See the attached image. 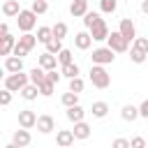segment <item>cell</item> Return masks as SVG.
<instances>
[{"label": "cell", "mask_w": 148, "mask_h": 148, "mask_svg": "<svg viewBox=\"0 0 148 148\" xmlns=\"http://www.w3.org/2000/svg\"><path fill=\"white\" fill-rule=\"evenodd\" d=\"M106 42H109V49H111L113 53H125V51L130 49V42H127V39H125L118 30H116V32H111Z\"/></svg>", "instance_id": "obj_5"}, {"label": "cell", "mask_w": 148, "mask_h": 148, "mask_svg": "<svg viewBox=\"0 0 148 148\" xmlns=\"http://www.w3.org/2000/svg\"><path fill=\"white\" fill-rule=\"evenodd\" d=\"M67 118L76 125V123H83V118H86V111H83V106L81 104H76V106H69L67 109Z\"/></svg>", "instance_id": "obj_18"}, {"label": "cell", "mask_w": 148, "mask_h": 148, "mask_svg": "<svg viewBox=\"0 0 148 148\" xmlns=\"http://www.w3.org/2000/svg\"><path fill=\"white\" fill-rule=\"evenodd\" d=\"M139 116H141V118H148V99L141 102V106H139Z\"/></svg>", "instance_id": "obj_42"}, {"label": "cell", "mask_w": 148, "mask_h": 148, "mask_svg": "<svg viewBox=\"0 0 148 148\" xmlns=\"http://www.w3.org/2000/svg\"><path fill=\"white\" fill-rule=\"evenodd\" d=\"M37 65L42 67V69H46V72H51V69H56V65H58V56H53V53H49V51H44L39 58H37Z\"/></svg>", "instance_id": "obj_10"}, {"label": "cell", "mask_w": 148, "mask_h": 148, "mask_svg": "<svg viewBox=\"0 0 148 148\" xmlns=\"http://www.w3.org/2000/svg\"><path fill=\"white\" fill-rule=\"evenodd\" d=\"M37 113L35 111H30V109H23V111H18V125L23 127V130H32V127H37Z\"/></svg>", "instance_id": "obj_8"}, {"label": "cell", "mask_w": 148, "mask_h": 148, "mask_svg": "<svg viewBox=\"0 0 148 148\" xmlns=\"http://www.w3.org/2000/svg\"><path fill=\"white\" fill-rule=\"evenodd\" d=\"M58 62H60L62 67H65V65H72V62H74V58H72V51H69V49H62V51L58 53Z\"/></svg>", "instance_id": "obj_33"}, {"label": "cell", "mask_w": 148, "mask_h": 148, "mask_svg": "<svg viewBox=\"0 0 148 148\" xmlns=\"http://www.w3.org/2000/svg\"><path fill=\"white\" fill-rule=\"evenodd\" d=\"M72 132H74V136H76L79 141H83V139H88V136H90V125H88L86 120H83V123H76Z\"/></svg>", "instance_id": "obj_21"}, {"label": "cell", "mask_w": 148, "mask_h": 148, "mask_svg": "<svg viewBox=\"0 0 148 148\" xmlns=\"http://www.w3.org/2000/svg\"><path fill=\"white\" fill-rule=\"evenodd\" d=\"M74 132L72 130H60L58 134H56V143L60 146V148H72L74 146Z\"/></svg>", "instance_id": "obj_11"}, {"label": "cell", "mask_w": 148, "mask_h": 148, "mask_svg": "<svg viewBox=\"0 0 148 148\" xmlns=\"http://www.w3.org/2000/svg\"><path fill=\"white\" fill-rule=\"evenodd\" d=\"M90 44H92V37H90V32L81 30V32H76V35H74V46H76V49L86 51V49H90Z\"/></svg>", "instance_id": "obj_15"}, {"label": "cell", "mask_w": 148, "mask_h": 148, "mask_svg": "<svg viewBox=\"0 0 148 148\" xmlns=\"http://www.w3.org/2000/svg\"><path fill=\"white\" fill-rule=\"evenodd\" d=\"M53 28V37L56 39H65L67 37V32H69V28H67V23H62V21H58L56 25H51Z\"/></svg>", "instance_id": "obj_27"}, {"label": "cell", "mask_w": 148, "mask_h": 148, "mask_svg": "<svg viewBox=\"0 0 148 148\" xmlns=\"http://www.w3.org/2000/svg\"><path fill=\"white\" fill-rule=\"evenodd\" d=\"M88 32H90L92 42H104V39H109V35H111V32H109V25H106V21H104V18H99V21H97Z\"/></svg>", "instance_id": "obj_6"}, {"label": "cell", "mask_w": 148, "mask_h": 148, "mask_svg": "<svg viewBox=\"0 0 148 148\" xmlns=\"http://www.w3.org/2000/svg\"><path fill=\"white\" fill-rule=\"evenodd\" d=\"M37 95H42V92H39V86H35V83H28V86L21 90V97H23V99H28V102L37 99Z\"/></svg>", "instance_id": "obj_22"}, {"label": "cell", "mask_w": 148, "mask_h": 148, "mask_svg": "<svg viewBox=\"0 0 148 148\" xmlns=\"http://www.w3.org/2000/svg\"><path fill=\"white\" fill-rule=\"evenodd\" d=\"M141 12L148 14V0H141Z\"/></svg>", "instance_id": "obj_44"}, {"label": "cell", "mask_w": 148, "mask_h": 148, "mask_svg": "<svg viewBox=\"0 0 148 148\" xmlns=\"http://www.w3.org/2000/svg\"><path fill=\"white\" fill-rule=\"evenodd\" d=\"M16 42H18V39H14L12 35H2V37H0V56L9 58V56L14 53V46H16Z\"/></svg>", "instance_id": "obj_9"}, {"label": "cell", "mask_w": 148, "mask_h": 148, "mask_svg": "<svg viewBox=\"0 0 148 148\" xmlns=\"http://www.w3.org/2000/svg\"><path fill=\"white\" fill-rule=\"evenodd\" d=\"M16 25H18L21 32H30L37 25V14L32 9H21V14L16 16Z\"/></svg>", "instance_id": "obj_3"}, {"label": "cell", "mask_w": 148, "mask_h": 148, "mask_svg": "<svg viewBox=\"0 0 148 148\" xmlns=\"http://www.w3.org/2000/svg\"><path fill=\"white\" fill-rule=\"evenodd\" d=\"M9 102H12V90H2V92H0V104L7 106Z\"/></svg>", "instance_id": "obj_41"}, {"label": "cell", "mask_w": 148, "mask_h": 148, "mask_svg": "<svg viewBox=\"0 0 148 148\" xmlns=\"http://www.w3.org/2000/svg\"><path fill=\"white\" fill-rule=\"evenodd\" d=\"M92 118H104L109 113V104L106 102H92V109H90Z\"/></svg>", "instance_id": "obj_24"}, {"label": "cell", "mask_w": 148, "mask_h": 148, "mask_svg": "<svg viewBox=\"0 0 148 148\" xmlns=\"http://www.w3.org/2000/svg\"><path fill=\"white\" fill-rule=\"evenodd\" d=\"M35 14H46L49 12V2L46 0H32V7H30Z\"/></svg>", "instance_id": "obj_30"}, {"label": "cell", "mask_w": 148, "mask_h": 148, "mask_svg": "<svg viewBox=\"0 0 148 148\" xmlns=\"http://www.w3.org/2000/svg\"><path fill=\"white\" fill-rule=\"evenodd\" d=\"M37 39H39L42 44H49V42L53 39V28H49V25L37 28Z\"/></svg>", "instance_id": "obj_25"}, {"label": "cell", "mask_w": 148, "mask_h": 148, "mask_svg": "<svg viewBox=\"0 0 148 148\" xmlns=\"http://www.w3.org/2000/svg\"><path fill=\"white\" fill-rule=\"evenodd\" d=\"M12 141H14L18 148H28V143L32 141V136H30V132H28V130H23V127H21V130H16V132H14Z\"/></svg>", "instance_id": "obj_16"}, {"label": "cell", "mask_w": 148, "mask_h": 148, "mask_svg": "<svg viewBox=\"0 0 148 148\" xmlns=\"http://www.w3.org/2000/svg\"><path fill=\"white\" fill-rule=\"evenodd\" d=\"M2 14H5L7 18L18 16V14H21V5H18V0H5V2H2Z\"/></svg>", "instance_id": "obj_17"}, {"label": "cell", "mask_w": 148, "mask_h": 148, "mask_svg": "<svg viewBox=\"0 0 148 148\" xmlns=\"http://www.w3.org/2000/svg\"><path fill=\"white\" fill-rule=\"evenodd\" d=\"M37 130H39L42 134L53 132V130H56V120H53V116H49V113L39 116V118H37Z\"/></svg>", "instance_id": "obj_13"}, {"label": "cell", "mask_w": 148, "mask_h": 148, "mask_svg": "<svg viewBox=\"0 0 148 148\" xmlns=\"http://www.w3.org/2000/svg\"><path fill=\"white\" fill-rule=\"evenodd\" d=\"M146 53H141V51H136V49H130V60L132 62H136V65H143L146 62Z\"/></svg>", "instance_id": "obj_35"}, {"label": "cell", "mask_w": 148, "mask_h": 148, "mask_svg": "<svg viewBox=\"0 0 148 148\" xmlns=\"http://www.w3.org/2000/svg\"><path fill=\"white\" fill-rule=\"evenodd\" d=\"M53 88H56V83H51V81L46 79V81L39 86V92H42L44 97H49V95H53Z\"/></svg>", "instance_id": "obj_37"}, {"label": "cell", "mask_w": 148, "mask_h": 148, "mask_svg": "<svg viewBox=\"0 0 148 148\" xmlns=\"http://www.w3.org/2000/svg\"><path fill=\"white\" fill-rule=\"evenodd\" d=\"M60 102H62V106H76L79 104V95L76 92H72V90H67V92H62V97H60Z\"/></svg>", "instance_id": "obj_26"}, {"label": "cell", "mask_w": 148, "mask_h": 148, "mask_svg": "<svg viewBox=\"0 0 148 148\" xmlns=\"http://www.w3.org/2000/svg\"><path fill=\"white\" fill-rule=\"evenodd\" d=\"M90 9H88V0H72V5H69V14L74 16V18H83L86 14H88Z\"/></svg>", "instance_id": "obj_14"}, {"label": "cell", "mask_w": 148, "mask_h": 148, "mask_svg": "<svg viewBox=\"0 0 148 148\" xmlns=\"http://www.w3.org/2000/svg\"><path fill=\"white\" fill-rule=\"evenodd\" d=\"M118 32H120L127 42H134V39H136V25H134V21H132V18H120Z\"/></svg>", "instance_id": "obj_7"}, {"label": "cell", "mask_w": 148, "mask_h": 148, "mask_svg": "<svg viewBox=\"0 0 148 148\" xmlns=\"http://www.w3.org/2000/svg\"><path fill=\"white\" fill-rule=\"evenodd\" d=\"M5 72H7V74H18V72H23V58H16V56L5 58Z\"/></svg>", "instance_id": "obj_12"}, {"label": "cell", "mask_w": 148, "mask_h": 148, "mask_svg": "<svg viewBox=\"0 0 148 148\" xmlns=\"http://www.w3.org/2000/svg\"><path fill=\"white\" fill-rule=\"evenodd\" d=\"M28 83H30V74H25V72L7 74L5 76V90H12V92H21Z\"/></svg>", "instance_id": "obj_2"}, {"label": "cell", "mask_w": 148, "mask_h": 148, "mask_svg": "<svg viewBox=\"0 0 148 148\" xmlns=\"http://www.w3.org/2000/svg\"><path fill=\"white\" fill-rule=\"evenodd\" d=\"M111 148H132V146H130V141H127V139H123V136H118V139H113V143H111Z\"/></svg>", "instance_id": "obj_39"}, {"label": "cell", "mask_w": 148, "mask_h": 148, "mask_svg": "<svg viewBox=\"0 0 148 148\" xmlns=\"http://www.w3.org/2000/svg\"><path fill=\"white\" fill-rule=\"evenodd\" d=\"M116 7H118V0H99V9L104 14H113Z\"/></svg>", "instance_id": "obj_29"}, {"label": "cell", "mask_w": 148, "mask_h": 148, "mask_svg": "<svg viewBox=\"0 0 148 148\" xmlns=\"http://www.w3.org/2000/svg\"><path fill=\"white\" fill-rule=\"evenodd\" d=\"M83 88H86V83H83V79H81V76H76V79H72V81H69V90H72V92H76V95H79Z\"/></svg>", "instance_id": "obj_36"}, {"label": "cell", "mask_w": 148, "mask_h": 148, "mask_svg": "<svg viewBox=\"0 0 148 148\" xmlns=\"http://www.w3.org/2000/svg\"><path fill=\"white\" fill-rule=\"evenodd\" d=\"M120 118H123V120H127V123L136 120V118H139V106L125 104V106H123V111H120Z\"/></svg>", "instance_id": "obj_20"}, {"label": "cell", "mask_w": 148, "mask_h": 148, "mask_svg": "<svg viewBox=\"0 0 148 148\" xmlns=\"http://www.w3.org/2000/svg\"><path fill=\"white\" fill-rule=\"evenodd\" d=\"M130 146H132V148H148L143 136H134V139H130Z\"/></svg>", "instance_id": "obj_38"}, {"label": "cell", "mask_w": 148, "mask_h": 148, "mask_svg": "<svg viewBox=\"0 0 148 148\" xmlns=\"http://www.w3.org/2000/svg\"><path fill=\"white\" fill-rule=\"evenodd\" d=\"M46 79H49L51 83H58V81L62 79V72H56V69H51V72H46Z\"/></svg>", "instance_id": "obj_40"}, {"label": "cell", "mask_w": 148, "mask_h": 148, "mask_svg": "<svg viewBox=\"0 0 148 148\" xmlns=\"http://www.w3.org/2000/svg\"><path fill=\"white\" fill-rule=\"evenodd\" d=\"M46 51H49V53H53V56H58V53L62 51V39H56V37H53V39L46 44Z\"/></svg>", "instance_id": "obj_32"}, {"label": "cell", "mask_w": 148, "mask_h": 148, "mask_svg": "<svg viewBox=\"0 0 148 148\" xmlns=\"http://www.w3.org/2000/svg\"><path fill=\"white\" fill-rule=\"evenodd\" d=\"M60 72H62V76H67V79L72 81V79H76V76H79V65H76V62L65 65V67H60Z\"/></svg>", "instance_id": "obj_28"}, {"label": "cell", "mask_w": 148, "mask_h": 148, "mask_svg": "<svg viewBox=\"0 0 148 148\" xmlns=\"http://www.w3.org/2000/svg\"><path fill=\"white\" fill-rule=\"evenodd\" d=\"M90 83H92L95 88L104 90V88L111 86V74H109L102 65H92V67H90Z\"/></svg>", "instance_id": "obj_1"}, {"label": "cell", "mask_w": 148, "mask_h": 148, "mask_svg": "<svg viewBox=\"0 0 148 148\" xmlns=\"http://www.w3.org/2000/svg\"><path fill=\"white\" fill-rule=\"evenodd\" d=\"M5 148H18V146H16V143H14V141H12V143H7V146H5Z\"/></svg>", "instance_id": "obj_45"}, {"label": "cell", "mask_w": 148, "mask_h": 148, "mask_svg": "<svg viewBox=\"0 0 148 148\" xmlns=\"http://www.w3.org/2000/svg\"><path fill=\"white\" fill-rule=\"evenodd\" d=\"M132 49H136V51H141V53L148 56V37H136L134 44H132Z\"/></svg>", "instance_id": "obj_34"}, {"label": "cell", "mask_w": 148, "mask_h": 148, "mask_svg": "<svg viewBox=\"0 0 148 148\" xmlns=\"http://www.w3.org/2000/svg\"><path fill=\"white\" fill-rule=\"evenodd\" d=\"M0 35H9V25L7 23H0Z\"/></svg>", "instance_id": "obj_43"}, {"label": "cell", "mask_w": 148, "mask_h": 148, "mask_svg": "<svg viewBox=\"0 0 148 148\" xmlns=\"http://www.w3.org/2000/svg\"><path fill=\"white\" fill-rule=\"evenodd\" d=\"M37 42H39V39H37V35H32V32H23V35L18 37V44H21V46H25V49H30V51L35 49V44H37Z\"/></svg>", "instance_id": "obj_23"}, {"label": "cell", "mask_w": 148, "mask_h": 148, "mask_svg": "<svg viewBox=\"0 0 148 148\" xmlns=\"http://www.w3.org/2000/svg\"><path fill=\"white\" fill-rule=\"evenodd\" d=\"M90 58H92V65H102V67L116 60V56H113V51H111L109 46H99V49H95Z\"/></svg>", "instance_id": "obj_4"}, {"label": "cell", "mask_w": 148, "mask_h": 148, "mask_svg": "<svg viewBox=\"0 0 148 148\" xmlns=\"http://www.w3.org/2000/svg\"><path fill=\"white\" fill-rule=\"evenodd\" d=\"M28 74H30V83H35V86H42V83L46 81V69H42L39 65H37V67H32Z\"/></svg>", "instance_id": "obj_19"}, {"label": "cell", "mask_w": 148, "mask_h": 148, "mask_svg": "<svg viewBox=\"0 0 148 148\" xmlns=\"http://www.w3.org/2000/svg\"><path fill=\"white\" fill-rule=\"evenodd\" d=\"M99 18H102V16H99L97 12H88V14L83 16V25H86V28L90 30V28H92V25H95V23H97Z\"/></svg>", "instance_id": "obj_31"}]
</instances>
